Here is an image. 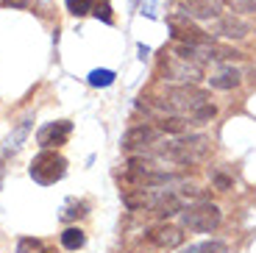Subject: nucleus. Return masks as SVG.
<instances>
[{
  "instance_id": "4",
  "label": "nucleus",
  "mask_w": 256,
  "mask_h": 253,
  "mask_svg": "<svg viewBox=\"0 0 256 253\" xmlns=\"http://www.w3.org/2000/svg\"><path fill=\"white\" fill-rule=\"evenodd\" d=\"M223 220V212L209 200H198L195 206L181 209V228L192 231V234H212Z\"/></svg>"
},
{
  "instance_id": "15",
  "label": "nucleus",
  "mask_w": 256,
  "mask_h": 253,
  "mask_svg": "<svg viewBox=\"0 0 256 253\" xmlns=\"http://www.w3.org/2000/svg\"><path fill=\"white\" fill-rule=\"evenodd\" d=\"M86 209H90V206H86L84 200H76V198H72V200H67V206H64L62 220H76V217H84V214H86Z\"/></svg>"
},
{
  "instance_id": "19",
  "label": "nucleus",
  "mask_w": 256,
  "mask_h": 253,
  "mask_svg": "<svg viewBox=\"0 0 256 253\" xmlns=\"http://www.w3.org/2000/svg\"><path fill=\"white\" fill-rule=\"evenodd\" d=\"M92 12H95V17H98V20H103L106 26H112V22H114V14H112V6L106 3V0H100V3H98V6L92 8Z\"/></svg>"
},
{
  "instance_id": "1",
  "label": "nucleus",
  "mask_w": 256,
  "mask_h": 253,
  "mask_svg": "<svg viewBox=\"0 0 256 253\" xmlns=\"http://www.w3.org/2000/svg\"><path fill=\"white\" fill-rule=\"evenodd\" d=\"M212 150V140L204 136V134H195V136H181V140H173V142H156L148 156H156L162 162H170V164H198L209 156Z\"/></svg>"
},
{
  "instance_id": "24",
  "label": "nucleus",
  "mask_w": 256,
  "mask_h": 253,
  "mask_svg": "<svg viewBox=\"0 0 256 253\" xmlns=\"http://www.w3.org/2000/svg\"><path fill=\"white\" fill-rule=\"evenodd\" d=\"M178 253H200V245H190V248H181Z\"/></svg>"
},
{
  "instance_id": "16",
  "label": "nucleus",
  "mask_w": 256,
  "mask_h": 253,
  "mask_svg": "<svg viewBox=\"0 0 256 253\" xmlns=\"http://www.w3.org/2000/svg\"><path fill=\"white\" fill-rule=\"evenodd\" d=\"M67 3V12L70 14H76V17H84V14H90L92 8V0H64Z\"/></svg>"
},
{
  "instance_id": "18",
  "label": "nucleus",
  "mask_w": 256,
  "mask_h": 253,
  "mask_svg": "<svg viewBox=\"0 0 256 253\" xmlns=\"http://www.w3.org/2000/svg\"><path fill=\"white\" fill-rule=\"evenodd\" d=\"M17 253H42V242L34 240V236H22L17 242Z\"/></svg>"
},
{
  "instance_id": "5",
  "label": "nucleus",
  "mask_w": 256,
  "mask_h": 253,
  "mask_svg": "<svg viewBox=\"0 0 256 253\" xmlns=\"http://www.w3.org/2000/svg\"><path fill=\"white\" fill-rule=\"evenodd\" d=\"M164 76L173 78V81H184V84H195L204 78V67H200V62H192V58H184V56H170L164 62Z\"/></svg>"
},
{
  "instance_id": "22",
  "label": "nucleus",
  "mask_w": 256,
  "mask_h": 253,
  "mask_svg": "<svg viewBox=\"0 0 256 253\" xmlns=\"http://www.w3.org/2000/svg\"><path fill=\"white\" fill-rule=\"evenodd\" d=\"M212 184H214L220 192H228L231 186H234V181H231L228 176H223V172H214V176H212Z\"/></svg>"
},
{
  "instance_id": "23",
  "label": "nucleus",
  "mask_w": 256,
  "mask_h": 253,
  "mask_svg": "<svg viewBox=\"0 0 256 253\" xmlns=\"http://www.w3.org/2000/svg\"><path fill=\"white\" fill-rule=\"evenodd\" d=\"M3 6L6 8H31L34 0H3Z\"/></svg>"
},
{
  "instance_id": "21",
  "label": "nucleus",
  "mask_w": 256,
  "mask_h": 253,
  "mask_svg": "<svg viewBox=\"0 0 256 253\" xmlns=\"http://www.w3.org/2000/svg\"><path fill=\"white\" fill-rule=\"evenodd\" d=\"M28 122H31V120H26V122H22V126L17 128V134H14V136H8V142H6L8 148H14V150H17V148H20V142H22V136H26V134H28V128H31V126H28Z\"/></svg>"
},
{
  "instance_id": "7",
  "label": "nucleus",
  "mask_w": 256,
  "mask_h": 253,
  "mask_svg": "<svg viewBox=\"0 0 256 253\" xmlns=\"http://www.w3.org/2000/svg\"><path fill=\"white\" fill-rule=\"evenodd\" d=\"M72 134V122L70 120H56V122H45L36 131V142L42 148H62L64 142L70 140Z\"/></svg>"
},
{
  "instance_id": "6",
  "label": "nucleus",
  "mask_w": 256,
  "mask_h": 253,
  "mask_svg": "<svg viewBox=\"0 0 256 253\" xmlns=\"http://www.w3.org/2000/svg\"><path fill=\"white\" fill-rule=\"evenodd\" d=\"M159 136H162V131L156 126H134V128H128L126 131V136H122V148L126 150H142V153H148L150 148L159 142Z\"/></svg>"
},
{
  "instance_id": "3",
  "label": "nucleus",
  "mask_w": 256,
  "mask_h": 253,
  "mask_svg": "<svg viewBox=\"0 0 256 253\" xmlns=\"http://www.w3.org/2000/svg\"><path fill=\"white\" fill-rule=\"evenodd\" d=\"M28 172H31V178L36 184L50 186V184L62 181V178L67 176V158H64L58 150H53V148H42V150L31 158Z\"/></svg>"
},
{
  "instance_id": "8",
  "label": "nucleus",
  "mask_w": 256,
  "mask_h": 253,
  "mask_svg": "<svg viewBox=\"0 0 256 253\" xmlns=\"http://www.w3.org/2000/svg\"><path fill=\"white\" fill-rule=\"evenodd\" d=\"M148 242H150L154 248H159V250H173V248H178L181 242H184V231H181L178 226L162 222V226H156V228L148 231Z\"/></svg>"
},
{
  "instance_id": "11",
  "label": "nucleus",
  "mask_w": 256,
  "mask_h": 253,
  "mask_svg": "<svg viewBox=\"0 0 256 253\" xmlns=\"http://www.w3.org/2000/svg\"><path fill=\"white\" fill-rule=\"evenodd\" d=\"M181 209H184V206H181V200L176 195H162L159 198V203H156L154 209H150V214L154 217H159V220H164V217H173V214H181Z\"/></svg>"
},
{
  "instance_id": "10",
  "label": "nucleus",
  "mask_w": 256,
  "mask_h": 253,
  "mask_svg": "<svg viewBox=\"0 0 256 253\" xmlns=\"http://www.w3.org/2000/svg\"><path fill=\"white\" fill-rule=\"evenodd\" d=\"M240 81H242V76H240V70H234V67H220V70L209 78V84L214 89H234V86H240Z\"/></svg>"
},
{
  "instance_id": "9",
  "label": "nucleus",
  "mask_w": 256,
  "mask_h": 253,
  "mask_svg": "<svg viewBox=\"0 0 256 253\" xmlns=\"http://www.w3.org/2000/svg\"><path fill=\"white\" fill-rule=\"evenodd\" d=\"M184 14L195 20H212L220 14V0H181Z\"/></svg>"
},
{
  "instance_id": "2",
  "label": "nucleus",
  "mask_w": 256,
  "mask_h": 253,
  "mask_svg": "<svg viewBox=\"0 0 256 253\" xmlns=\"http://www.w3.org/2000/svg\"><path fill=\"white\" fill-rule=\"evenodd\" d=\"M204 103H209V92L206 89H198L192 84H181V86H170L162 98L150 100L154 108H162L167 114H184V117H192Z\"/></svg>"
},
{
  "instance_id": "12",
  "label": "nucleus",
  "mask_w": 256,
  "mask_h": 253,
  "mask_svg": "<svg viewBox=\"0 0 256 253\" xmlns=\"http://www.w3.org/2000/svg\"><path fill=\"white\" fill-rule=\"evenodd\" d=\"M186 117L184 114H167V117H159V122H156V128H159L162 134H184L186 131Z\"/></svg>"
},
{
  "instance_id": "17",
  "label": "nucleus",
  "mask_w": 256,
  "mask_h": 253,
  "mask_svg": "<svg viewBox=\"0 0 256 253\" xmlns=\"http://www.w3.org/2000/svg\"><path fill=\"white\" fill-rule=\"evenodd\" d=\"M86 81H90L92 86H109V84L114 81V72L112 70H92Z\"/></svg>"
},
{
  "instance_id": "14",
  "label": "nucleus",
  "mask_w": 256,
  "mask_h": 253,
  "mask_svg": "<svg viewBox=\"0 0 256 253\" xmlns=\"http://www.w3.org/2000/svg\"><path fill=\"white\" fill-rule=\"evenodd\" d=\"M220 34L242 39L245 34H248V26H245L242 20H237V17H226V20H220Z\"/></svg>"
},
{
  "instance_id": "20",
  "label": "nucleus",
  "mask_w": 256,
  "mask_h": 253,
  "mask_svg": "<svg viewBox=\"0 0 256 253\" xmlns=\"http://www.w3.org/2000/svg\"><path fill=\"white\" fill-rule=\"evenodd\" d=\"M200 253H228V245L220 240H209V242H200Z\"/></svg>"
},
{
  "instance_id": "13",
  "label": "nucleus",
  "mask_w": 256,
  "mask_h": 253,
  "mask_svg": "<svg viewBox=\"0 0 256 253\" xmlns=\"http://www.w3.org/2000/svg\"><path fill=\"white\" fill-rule=\"evenodd\" d=\"M62 245L67 250H78V248L86 245V234H84L81 228H64L62 231Z\"/></svg>"
}]
</instances>
